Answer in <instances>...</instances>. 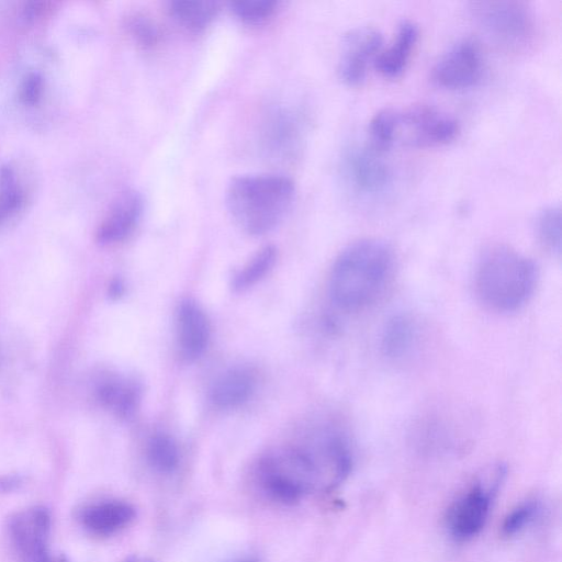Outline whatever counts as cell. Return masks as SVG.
<instances>
[{
  "label": "cell",
  "instance_id": "obj_24",
  "mask_svg": "<svg viewBox=\"0 0 562 562\" xmlns=\"http://www.w3.org/2000/svg\"><path fill=\"white\" fill-rule=\"evenodd\" d=\"M536 232L543 248L559 256L561 252V210L559 206H547L538 214Z\"/></svg>",
  "mask_w": 562,
  "mask_h": 562
},
{
  "label": "cell",
  "instance_id": "obj_11",
  "mask_svg": "<svg viewBox=\"0 0 562 562\" xmlns=\"http://www.w3.org/2000/svg\"><path fill=\"white\" fill-rule=\"evenodd\" d=\"M371 147H351L342 158V175L347 184L358 194L374 196L383 193L392 181L391 168Z\"/></svg>",
  "mask_w": 562,
  "mask_h": 562
},
{
  "label": "cell",
  "instance_id": "obj_29",
  "mask_svg": "<svg viewBox=\"0 0 562 562\" xmlns=\"http://www.w3.org/2000/svg\"><path fill=\"white\" fill-rule=\"evenodd\" d=\"M124 292V284L120 280H114L110 285V294L119 297Z\"/></svg>",
  "mask_w": 562,
  "mask_h": 562
},
{
  "label": "cell",
  "instance_id": "obj_22",
  "mask_svg": "<svg viewBox=\"0 0 562 562\" xmlns=\"http://www.w3.org/2000/svg\"><path fill=\"white\" fill-rule=\"evenodd\" d=\"M146 459L154 471L160 474L173 473L180 462V452L176 440L165 432L153 435L146 446Z\"/></svg>",
  "mask_w": 562,
  "mask_h": 562
},
{
  "label": "cell",
  "instance_id": "obj_2",
  "mask_svg": "<svg viewBox=\"0 0 562 562\" xmlns=\"http://www.w3.org/2000/svg\"><path fill=\"white\" fill-rule=\"evenodd\" d=\"M394 269L390 246L375 238L357 240L337 257L329 277L333 303L346 312L362 310L384 292Z\"/></svg>",
  "mask_w": 562,
  "mask_h": 562
},
{
  "label": "cell",
  "instance_id": "obj_31",
  "mask_svg": "<svg viewBox=\"0 0 562 562\" xmlns=\"http://www.w3.org/2000/svg\"><path fill=\"white\" fill-rule=\"evenodd\" d=\"M231 562H260V561L257 558L245 557V558L236 559V560L231 561Z\"/></svg>",
  "mask_w": 562,
  "mask_h": 562
},
{
  "label": "cell",
  "instance_id": "obj_27",
  "mask_svg": "<svg viewBox=\"0 0 562 562\" xmlns=\"http://www.w3.org/2000/svg\"><path fill=\"white\" fill-rule=\"evenodd\" d=\"M131 35L144 48L153 47L159 41L157 25L143 14L133 15L127 23Z\"/></svg>",
  "mask_w": 562,
  "mask_h": 562
},
{
  "label": "cell",
  "instance_id": "obj_21",
  "mask_svg": "<svg viewBox=\"0 0 562 562\" xmlns=\"http://www.w3.org/2000/svg\"><path fill=\"white\" fill-rule=\"evenodd\" d=\"M277 248L267 245L259 249L232 278V289L244 292L265 278L277 260Z\"/></svg>",
  "mask_w": 562,
  "mask_h": 562
},
{
  "label": "cell",
  "instance_id": "obj_23",
  "mask_svg": "<svg viewBox=\"0 0 562 562\" xmlns=\"http://www.w3.org/2000/svg\"><path fill=\"white\" fill-rule=\"evenodd\" d=\"M24 203V191L10 165L0 167V226L14 216Z\"/></svg>",
  "mask_w": 562,
  "mask_h": 562
},
{
  "label": "cell",
  "instance_id": "obj_9",
  "mask_svg": "<svg viewBox=\"0 0 562 562\" xmlns=\"http://www.w3.org/2000/svg\"><path fill=\"white\" fill-rule=\"evenodd\" d=\"M50 515L42 506L15 513L9 520L10 539L22 562H54L48 552Z\"/></svg>",
  "mask_w": 562,
  "mask_h": 562
},
{
  "label": "cell",
  "instance_id": "obj_5",
  "mask_svg": "<svg viewBox=\"0 0 562 562\" xmlns=\"http://www.w3.org/2000/svg\"><path fill=\"white\" fill-rule=\"evenodd\" d=\"M369 131L372 147L382 153L394 144L412 147L447 144L456 137L459 124L450 114L419 104L380 110L371 119Z\"/></svg>",
  "mask_w": 562,
  "mask_h": 562
},
{
  "label": "cell",
  "instance_id": "obj_26",
  "mask_svg": "<svg viewBox=\"0 0 562 562\" xmlns=\"http://www.w3.org/2000/svg\"><path fill=\"white\" fill-rule=\"evenodd\" d=\"M539 503L529 499L513 508L502 524L503 535L510 537L525 529L538 515Z\"/></svg>",
  "mask_w": 562,
  "mask_h": 562
},
{
  "label": "cell",
  "instance_id": "obj_18",
  "mask_svg": "<svg viewBox=\"0 0 562 562\" xmlns=\"http://www.w3.org/2000/svg\"><path fill=\"white\" fill-rule=\"evenodd\" d=\"M418 38V26L409 20L402 21L392 44L380 52L375 68L385 77H397L405 69Z\"/></svg>",
  "mask_w": 562,
  "mask_h": 562
},
{
  "label": "cell",
  "instance_id": "obj_7",
  "mask_svg": "<svg viewBox=\"0 0 562 562\" xmlns=\"http://www.w3.org/2000/svg\"><path fill=\"white\" fill-rule=\"evenodd\" d=\"M486 479L475 482L449 507L446 526L456 541H468L479 535L486 524L492 499L505 474L497 465Z\"/></svg>",
  "mask_w": 562,
  "mask_h": 562
},
{
  "label": "cell",
  "instance_id": "obj_13",
  "mask_svg": "<svg viewBox=\"0 0 562 562\" xmlns=\"http://www.w3.org/2000/svg\"><path fill=\"white\" fill-rule=\"evenodd\" d=\"M210 322L203 308L193 300L179 303L176 312V337L179 355L186 361L199 359L210 340Z\"/></svg>",
  "mask_w": 562,
  "mask_h": 562
},
{
  "label": "cell",
  "instance_id": "obj_6",
  "mask_svg": "<svg viewBox=\"0 0 562 562\" xmlns=\"http://www.w3.org/2000/svg\"><path fill=\"white\" fill-rule=\"evenodd\" d=\"M470 12L482 32L504 49H526L535 38V18L525 2H473Z\"/></svg>",
  "mask_w": 562,
  "mask_h": 562
},
{
  "label": "cell",
  "instance_id": "obj_25",
  "mask_svg": "<svg viewBox=\"0 0 562 562\" xmlns=\"http://www.w3.org/2000/svg\"><path fill=\"white\" fill-rule=\"evenodd\" d=\"M276 0H239L229 3L231 12L244 24L260 25L277 12Z\"/></svg>",
  "mask_w": 562,
  "mask_h": 562
},
{
  "label": "cell",
  "instance_id": "obj_8",
  "mask_svg": "<svg viewBox=\"0 0 562 562\" xmlns=\"http://www.w3.org/2000/svg\"><path fill=\"white\" fill-rule=\"evenodd\" d=\"M303 132V122L295 111L283 105L273 106L259 125V149L269 159L290 160L301 148Z\"/></svg>",
  "mask_w": 562,
  "mask_h": 562
},
{
  "label": "cell",
  "instance_id": "obj_10",
  "mask_svg": "<svg viewBox=\"0 0 562 562\" xmlns=\"http://www.w3.org/2000/svg\"><path fill=\"white\" fill-rule=\"evenodd\" d=\"M483 70L480 45L463 38L451 45L432 68L434 81L447 89H462L474 85Z\"/></svg>",
  "mask_w": 562,
  "mask_h": 562
},
{
  "label": "cell",
  "instance_id": "obj_17",
  "mask_svg": "<svg viewBox=\"0 0 562 562\" xmlns=\"http://www.w3.org/2000/svg\"><path fill=\"white\" fill-rule=\"evenodd\" d=\"M99 402L115 416L130 418L137 411L143 395V387L133 378L108 375L97 385Z\"/></svg>",
  "mask_w": 562,
  "mask_h": 562
},
{
  "label": "cell",
  "instance_id": "obj_30",
  "mask_svg": "<svg viewBox=\"0 0 562 562\" xmlns=\"http://www.w3.org/2000/svg\"><path fill=\"white\" fill-rule=\"evenodd\" d=\"M124 562H155L151 559L139 557V555H133L127 558Z\"/></svg>",
  "mask_w": 562,
  "mask_h": 562
},
{
  "label": "cell",
  "instance_id": "obj_4",
  "mask_svg": "<svg viewBox=\"0 0 562 562\" xmlns=\"http://www.w3.org/2000/svg\"><path fill=\"white\" fill-rule=\"evenodd\" d=\"M537 278V267L531 259L508 246L493 245L479 260L475 291L487 307L510 312L528 301Z\"/></svg>",
  "mask_w": 562,
  "mask_h": 562
},
{
  "label": "cell",
  "instance_id": "obj_14",
  "mask_svg": "<svg viewBox=\"0 0 562 562\" xmlns=\"http://www.w3.org/2000/svg\"><path fill=\"white\" fill-rule=\"evenodd\" d=\"M144 202L137 191H126L114 202L100 224L97 239L102 245L124 240L137 226L143 214Z\"/></svg>",
  "mask_w": 562,
  "mask_h": 562
},
{
  "label": "cell",
  "instance_id": "obj_3",
  "mask_svg": "<svg viewBox=\"0 0 562 562\" xmlns=\"http://www.w3.org/2000/svg\"><path fill=\"white\" fill-rule=\"evenodd\" d=\"M294 194L293 181L283 175H240L229 181L225 203L231 217L241 231L260 236L282 222Z\"/></svg>",
  "mask_w": 562,
  "mask_h": 562
},
{
  "label": "cell",
  "instance_id": "obj_20",
  "mask_svg": "<svg viewBox=\"0 0 562 562\" xmlns=\"http://www.w3.org/2000/svg\"><path fill=\"white\" fill-rule=\"evenodd\" d=\"M168 11L181 27L200 32L217 16L220 4L215 1L177 0L169 2Z\"/></svg>",
  "mask_w": 562,
  "mask_h": 562
},
{
  "label": "cell",
  "instance_id": "obj_15",
  "mask_svg": "<svg viewBox=\"0 0 562 562\" xmlns=\"http://www.w3.org/2000/svg\"><path fill=\"white\" fill-rule=\"evenodd\" d=\"M135 517V507L130 503L108 499L87 506L80 514V521L90 533L109 537L125 529Z\"/></svg>",
  "mask_w": 562,
  "mask_h": 562
},
{
  "label": "cell",
  "instance_id": "obj_28",
  "mask_svg": "<svg viewBox=\"0 0 562 562\" xmlns=\"http://www.w3.org/2000/svg\"><path fill=\"white\" fill-rule=\"evenodd\" d=\"M43 81L37 72L29 74L21 86V98L27 104H34L42 94Z\"/></svg>",
  "mask_w": 562,
  "mask_h": 562
},
{
  "label": "cell",
  "instance_id": "obj_1",
  "mask_svg": "<svg viewBox=\"0 0 562 562\" xmlns=\"http://www.w3.org/2000/svg\"><path fill=\"white\" fill-rule=\"evenodd\" d=\"M258 465L305 497L341 484L350 473L352 457L341 432L321 428L299 442L269 452Z\"/></svg>",
  "mask_w": 562,
  "mask_h": 562
},
{
  "label": "cell",
  "instance_id": "obj_12",
  "mask_svg": "<svg viewBox=\"0 0 562 562\" xmlns=\"http://www.w3.org/2000/svg\"><path fill=\"white\" fill-rule=\"evenodd\" d=\"M383 36L372 26H358L345 34L341 44L338 72L350 86L360 83L367 74L369 63L381 52Z\"/></svg>",
  "mask_w": 562,
  "mask_h": 562
},
{
  "label": "cell",
  "instance_id": "obj_16",
  "mask_svg": "<svg viewBox=\"0 0 562 562\" xmlns=\"http://www.w3.org/2000/svg\"><path fill=\"white\" fill-rule=\"evenodd\" d=\"M256 385L254 371L245 366H236L216 378L210 390V400L217 408H236L251 397Z\"/></svg>",
  "mask_w": 562,
  "mask_h": 562
},
{
  "label": "cell",
  "instance_id": "obj_19",
  "mask_svg": "<svg viewBox=\"0 0 562 562\" xmlns=\"http://www.w3.org/2000/svg\"><path fill=\"white\" fill-rule=\"evenodd\" d=\"M418 335V324L411 315H394L385 323L383 328L381 350L389 359H404L415 348Z\"/></svg>",
  "mask_w": 562,
  "mask_h": 562
}]
</instances>
